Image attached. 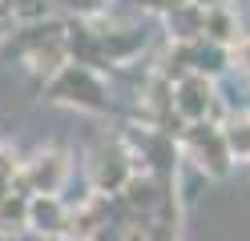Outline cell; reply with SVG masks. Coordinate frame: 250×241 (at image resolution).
<instances>
[{
    "instance_id": "8fae6325",
    "label": "cell",
    "mask_w": 250,
    "mask_h": 241,
    "mask_svg": "<svg viewBox=\"0 0 250 241\" xmlns=\"http://www.w3.org/2000/svg\"><path fill=\"white\" fill-rule=\"evenodd\" d=\"M65 64H69V44H65V37H57V40H49V44H41L37 53H28V56H24V69L33 73L41 85H44L53 73H61Z\"/></svg>"
},
{
    "instance_id": "7a4b0ae2",
    "label": "cell",
    "mask_w": 250,
    "mask_h": 241,
    "mask_svg": "<svg viewBox=\"0 0 250 241\" xmlns=\"http://www.w3.org/2000/svg\"><path fill=\"white\" fill-rule=\"evenodd\" d=\"M73 177V157L61 145H44V149L21 157V169L12 177V193L21 197H41V193H61Z\"/></svg>"
},
{
    "instance_id": "5b68a950",
    "label": "cell",
    "mask_w": 250,
    "mask_h": 241,
    "mask_svg": "<svg viewBox=\"0 0 250 241\" xmlns=\"http://www.w3.org/2000/svg\"><path fill=\"white\" fill-rule=\"evenodd\" d=\"M174 112L182 125H194V121H222L226 117V105L218 96V80H206V76H182L174 85Z\"/></svg>"
},
{
    "instance_id": "6da1fadb",
    "label": "cell",
    "mask_w": 250,
    "mask_h": 241,
    "mask_svg": "<svg viewBox=\"0 0 250 241\" xmlns=\"http://www.w3.org/2000/svg\"><path fill=\"white\" fill-rule=\"evenodd\" d=\"M41 93H44V101H53V105H65V109H77V112H93V117H101V112L113 109L105 73L85 69V64H73V60L44 80Z\"/></svg>"
},
{
    "instance_id": "9c48e42d",
    "label": "cell",
    "mask_w": 250,
    "mask_h": 241,
    "mask_svg": "<svg viewBox=\"0 0 250 241\" xmlns=\"http://www.w3.org/2000/svg\"><path fill=\"white\" fill-rule=\"evenodd\" d=\"M190 73L206 76V80H222L226 73H234V60H230V48L226 44H214V40H190Z\"/></svg>"
},
{
    "instance_id": "30bf717a",
    "label": "cell",
    "mask_w": 250,
    "mask_h": 241,
    "mask_svg": "<svg viewBox=\"0 0 250 241\" xmlns=\"http://www.w3.org/2000/svg\"><path fill=\"white\" fill-rule=\"evenodd\" d=\"M202 37L214 40V44L234 48V44H238V37H242V20H238V12H234L226 0H222V4H210L206 16H202Z\"/></svg>"
},
{
    "instance_id": "52a82bcc",
    "label": "cell",
    "mask_w": 250,
    "mask_h": 241,
    "mask_svg": "<svg viewBox=\"0 0 250 241\" xmlns=\"http://www.w3.org/2000/svg\"><path fill=\"white\" fill-rule=\"evenodd\" d=\"M28 233H37L44 241H61L69 233V201L61 193L28 197Z\"/></svg>"
},
{
    "instance_id": "4fadbf2b",
    "label": "cell",
    "mask_w": 250,
    "mask_h": 241,
    "mask_svg": "<svg viewBox=\"0 0 250 241\" xmlns=\"http://www.w3.org/2000/svg\"><path fill=\"white\" fill-rule=\"evenodd\" d=\"M222 137H226V149L234 161H250V112H226L222 121Z\"/></svg>"
},
{
    "instance_id": "3957f363",
    "label": "cell",
    "mask_w": 250,
    "mask_h": 241,
    "mask_svg": "<svg viewBox=\"0 0 250 241\" xmlns=\"http://www.w3.org/2000/svg\"><path fill=\"white\" fill-rule=\"evenodd\" d=\"M178 153L186 161H194V169L202 177H210V181H222V177H230V169H234V157L226 149V137H222V125L218 121L186 125L182 137H178Z\"/></svg>"
},
{
    "instance_id": "d6986e66",
    "label": "cell",
    "mask_w": 250,
    "mask_h": 241,
    "mask_svg": "<svg viewBox=\"0 0 250 241\" xmlns=\"http://www.w3.org/2000/svg\"><path fill=\"white\" fill-rule=\"evenodd\" d=\"M146 12H158V16H166V12H174L178 4H190V0H137Z\"/></svg>"
},
{
    "instance_id": "277c9868",
    "label": "cell",
    "mask_w": 250,
    "mask_h": 241,
    "mask_svg": "<svg viewBox=\"0 0 250 241\" xmlns=\"http://www.w3.org/2000/svg\"><path fill=\"white\" fill-rule=\"evenodd\" d=\"M137 173V161L121 137H101L89 153V189L101 197H117Z\"/></svg>"
},
{
    "instance_id": "2e32d148",
    "label": "cell",
    "mask_w": 250,
    "mask_h": 241,
    "mask_svg": "<svg viewBox=\"0 0 250 241\" xmlns=\"http://www.w3.org/2000/svg\"><path fill=\"white\" fill-rule=\"evenodd\" d=\"M17 169H21V153L12 149V145L0 141V197L12 189V177H17Z\"/></svg>"
},
{
    "instance_id": "5bb4252c",
    "label": "cell",
    "mask_w": 250,
    "mask_h": 241,
    "mask_svg": "<svg viewBox=\"0 0 250 241\" xmlns=\"http://www.w3.org/2000/svg\"><path fill=\"white\" fill-rule=\"evenodd\" d=\"M24 229H28V197L8 189L0 197V237H21Z\"/></svg>"
},
{
    "instance_id": "44dd1931",
    "label": "cell",
    "mask_w": 250,
    "mask_h": 241,
    "mask_svg": "<svg viewBox=\"0 0 250 241\" xmlns=\"http://www.w3.org/2000/svg\"><path fill=\"white\" fill-rule=\"evenodd\" d=\"M246 112H250V89H246Z\"/></svg>"
},
{
    "instance_id": "9a60e30c",
    "label": "cell",
    "mask_w": 250,
    "mask_h": 241,
    "mask_svg": "<svg viewBox=\"0 0 250 241\" xmlns=\"http://www.w3.org/2000/svg\"><path fill=\"white\" fill-rule=\"evenodd\" d=\"M8 16L17 24L49 20V16H53V0H8Z\"/></svg>"
},
{
    "instance_id": "ffe728a7",
    "label": "cell",
    "mask_w": 250,
    "mask_h": 241,
    "mask_svg": "<svg viewBox=\"0 0 250 241\" xmlns=\"http://www.w3.org/2000/svg\"><path fill=\"white\" fill-rule=\"evenodd\" d=\"M194 4H202V8H210V4H222V0H194Z\"/></svg>"
},
{
    "instance_id": "e0dca14e",
    "label": "cell",
    "mask_w": 250,
    "mask_h": 241,
    "mask_svg": "<svg viewBox=\"0 0 250 241\" xmlns=\"http://www.w3.org/2000/svg\"><path fill=\"white\" fill-rule=\"evenodd\" d=\"M57 4L69 12V20H93L105 12V0H57Z\"/></svg>"
},
{
    "instance_id": "7c38bea8",
    "label": "cell",
    "mask_w": 250,
    "mask_h": 241,
    "mask_svg": "<svg viewBox=\"0 0 250 241\" xmlns=\"http://www.w3.org/2000/svg\"><path fill=\"white\" fill-rule=\"evenodd\" d=\"M202 16H206V8L202 4H178L174 12H166V37L169 40H178V44H186V40H202Z\"/></svg>"
},
{
    "instance_id": "ba28073f",
    "label": "cell",
    "mask_w": 250,
    "mask_h": 241,
    "mask_svg": "<svg viewBox=\"0 0 250 241\" xmlns=\"http://www.w3.org/2000/svg\"><path fill=\"white\" fill-rule=\"evenodd\" d=\"M57 37H65V20H57V16H49V20H33V24H17L4 37V53L24 60L28 53H37L41 44H49Z\"/></svg>"
},
{
    "instance_id": "ac0fdd59",
    "label": "cell",
    "mask_w": 250,
    "mask_h": 241,
    "mask_svg": "<svg viewBox=\"0 0 250 241\" xmlns=\"http://www.w3.org/2000/svg\"><path fill=\"white\" fill-rule=\"evenodd\" d=\"M230 60H234V69H238V73L250 80V32H242L238 44L230 48Z\"/></svg>"
},
{
    "instance_id": "8992f818",
    "label": "cell",
    "mask_w": 250,
    "mask_h": 241,
    "mask_svg": "<svg viewBox=\"0 0 250 241\" xmlns=\"http://www.w3.org/2000/svg\"><path fill=\"white\" fill-rule=\"evenodd\" d=\"M93 37H97V48H101V60L105 69H113V64H129L146 53V28L137 24H117V20H101V16H93L89 20Z\"/></svg>"
}]
</instances>
